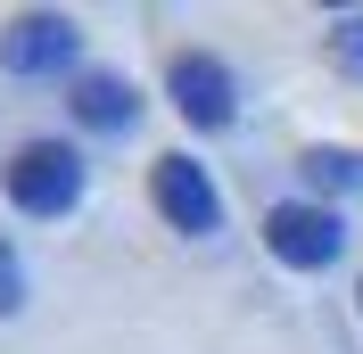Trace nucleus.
Returning a JSON list of instances; mask_svg holds the SVG:
<instances>
[{"label":"nucleus","mask_w":363,"mask_h":354,"mask_svg":"<svg viewBox=\"0 0 363 354\" xmlns=\"http://www.w3.org/2000/svg\"><path fill=\"white\" fill-rule=\"evenodd\" d=\"M165 83H174L182 124H199V132H223L231 115H240V83H231V67H223V58H206V50H182Z\"/></svg>","instance_id":"4"},{"label":"nucleus","mask_w":363,"mask_h":354,"mask_svg":"<svg viewBox=\"0 0 363 354\" xmlns=\"http://www.w3.org/2000/svg\"><path fill=\"white\" fill-rule=\"evenodd\" d=\"M297 173L314 181V190H363V156H355V149H306V156H297Z\"/></svg>","instance_id":"7"},{"label":"nucleus","mask_w":363,"mask_h":354,"mask_svg":"<svg viewBox=\"0 0 363 354\" xmlns=\"http://www.w3.org/2000/svg\"><path fill=\"white\" fill-rule=\"evenodd\" d=\"M25 305V264H17V247H0V313H17Z\"/></svg>","instance_id":"9"},{"label":"nucleus","mask_w":363,"mask_h":354,"mask_svg":"<svg viewBox=\"0 0 363 354\" xmlns=\"http://www.w3.org/2000/svg\"><path fill=\"white\" fill-rule=\"evenodd\" d=\"M322 42H330V67H339V74H355V83H363V17H339L330 33H322Z\"/></svg>","instance_id":"8"},{"label":"nucleus","mask_w":363,"mask_h":354,"mask_svg":"<svg viewBox=\"0 0 363 354\" xmlns=\"http://www.w3.org/2000/svg\"><path fill=\"white\" fill-rule=\"evenodd\" d=\"M140 115L133 83L124 74H74V124H91V132H124Z\"/></svg>","instance_id":"6"},{"label":"nucleus","mask_w":363,"mask_h":354,"mask_svg":"<svg viewBox=\"0 0 363 354\" xmlns=\"http://www.w3.org/2000/svg\"><path fill=\"white\" fill-rule=\"evenodd\" d=\"M74 58V17H58V8H33V17H17L9 33H0V67L9 74H58Z\"/></svg>","instance_id":"5"},{"label":"nucleus","mask_w":363,"mask_h":354,"mask_svg":"<svg viewBox=\"0 0 363 354\" xmlns=\"http://www.w3.org/2000/svg\"><path fill=\"white\" fill-rule=\"evenodd\" d=\"M264 247H272L289 272H322V264H339L347 222L330 215L322 198H281V206L264 215Z\"/></svg>","instance_id":"2"},{"label":"nucleus","mask_w":363,"mask_h":354,"mask_svg":"<svg viewBox=\"0 0 363 354\" xmlns=\"http://www.w3.org/2000/svg\"><path fill=\"white\" fill-rule=\"evenodd\" d=\"M149 198H157V215L174 222V231H190V239H215V231H223V198H215L206 165H190V156H157Z\"/></svg>","instance_id":"3"},{"label":"nucleus","mask_w":363,"mask_h":354,"mask_svg":"<svg viewBox=\"0 0 363 354\" xmlns=\"http://www.w3.org/2000/svg\"><path fill=\"white\" fill-rule=\"evenodd\" d=\"M9 198H17V215H74V198H83V156L67 149V140H33V149L9 156Z\"/></svg>","instance_id":"1"}]
</instances>
